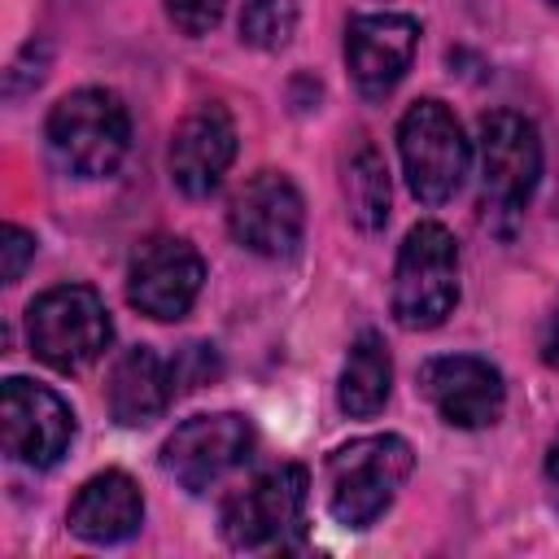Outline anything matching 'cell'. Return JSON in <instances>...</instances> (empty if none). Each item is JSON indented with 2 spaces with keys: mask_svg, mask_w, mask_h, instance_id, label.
<instances>
[{
  "mask_svg": "<svg viewBox=\"0 0 559 559\" xmlns=\"http://www.w3.org/2000/svg\"><path fill=\"white\" fill-rule=\"evenodd\" d=\"M48 153L61 170L79 179L114 175L131 144V114L118 92L109 87H79L61 96L48 114Z\"/></svg>",
  "mask_w": 559,
  "mask_h": 559,
  "instance_id": "obj_1",
  "label": "cell"
},
{
  "mask_svg": "<svg viewBox=\"0 0 559 559\" xmlns=\"http://www.w3.org/2000/svg\"><path fill=\"white\" fill-rule=\"evenodd\" d=\"M411 467H415V454L393 432H376V437H358V441L341 445L328 459V511H332V520L345 528L376 524L393 507Z\"/></svg>",
  "mask_w": 559,
  "mask_h": 559,
  "instance_id": "obj_2",
  "label": "cell"
},
{
  "mask_svg": "<svg viewBox=\"0 0 559 559\" xmlns=\"http://www.w3.org/2000/svg\"><path fill=\"white\" fill-rule=\"evenodd\" d=\"M393 319L411 332L445 323L459 306V245L441 223H415L393 262Z\"/></svg>",
  "mask_w": 559,
  "mask_h": 559,
  "instance_id": "obj_3",
  "label": "cell"
},
{
  "mask_svg": "<svg viewBox=\"0 0 559 559\" xmlns=\"http://www.w3.org/2000/svg\"><path fill=\"white\" fill-rule=\"evenodd\" d=\"M114 323L96 288L87 284H57L39 293L26 310V341L39 362L52 371H83L109 349Z\"/></svg>",
  "mask_w": 559,
  "mask_h": 559,
  "instance_id": "obj_4",
  "label": "cell"
},
{
  "mask_svg": "<svg viewBox=\"0 0 559 559\" xmlns=\"http://www.w3.org/2000/svg\"><path fill=\"white\" fill-rule=\"evenodd\" d=\"M397 153L411 192L424 205L450 201L472 166V144L459 127V118L441 100H415L397 122Z\"/></svg>",
  "mask_w": 559,
  "mask_h": 559,
  "instance_id": "obj_5",
  "label": "cell"
},
{
  "mask_svg": "<svg viewBox=\"0 0 559 559\" xmlns=\"http://www.w3.org/2000/svg\"><path fill=\"white\" fill-rule=\"evenodd\" d=\"M306 467L301 463H280L258 472L249 485H240L223 511H218V528L223 542L231 550H266V546H284L306 515Z\"/></svg>",
  "mask_w": 559,
  "mask_h": 559,
  "instance_id": "obj_6",
  "label": "cell"
},
{
  "mask_svg": "<svg viewBox=\"0 0 559 559\" xmlns=\"http://www.w3.org/2000/svg\"><path fill=\"white\" fill-rule=\"evenodd\" d=\"M480 192L493 214H520L542 179V135L515 109H493L476 131Z\"/></svg>",
  "mask_w": 559,
  "mask_h": 559,
  "instance_id": "obj_7",
  "label": "cell"
},
{
  "mask_svg": "<svg viewBox=\"0 0 559 559\" xmlns=\"http://www.w3.org/2000/svg\"><path fill=\"white\" fill-rule=\"evenodd\" d=\"M249 454H253V424L236 411H218V415L183 419L162 445V467L188 493H205L210 485L245 467Z\"/></svg>",
  "mask_w": 559,
  "mask_h": 559,
  "instance_id": "obj_8",
  "label": "cell"
},
{
  "mask_svg": "<svg viewBox=\"0 0 559 559\" xmlns=\"http://www.w3.org/2000/svg\"><path fill=\"white\" fill-rule=\"evenodd\" d=\"M201 284H205V262H201L197 245L183 236H148L131 253L127 301L157 323L183 319L192 310Z\"/></svg>",
  "mask_w": 559,
  "mask_h": 559,
  "instance_id": "obj_9",
  "label": "cell"
},
{
  "mask_svg": "<svg viewBox=\"0 0 559 559\" xmlns=\"http://www.w3.org/2000/svg\"><path fill=\"white\" fill-rule=\"evenodd\" d=\"M0 441L26 467H52L74 441V411L35 380L9 376L0 384Z\"/></svg>",
  "mask_w": 559,
  "mask_h": 559,
  "instance_id": "obj_10",
  "label": "cell"
},
{
  "mask_svg": "<svg viewBox=\"0 0 559 559\" xmlns=\"http://www.w3.org/2000/svg\"><path fill=\"white\" fill-rule=\"evenodd\" d=\"M227 227L236 245L258 258H293L306 231V201L297 183L280 170H258L227 210Z\"/></svg>",
  "mask_w": 559,
  "mask_h": 559,
  "instance_id": "obj_11",
  "label": "cell"
},
{
  "mask_svg": "<svg viewBox=\"0 0 559 559\" xmlns=\"http://www.w3.org/2000/svg\"><path fill=\"white\" fill-rule=\"evenodd\" d=\"M419 393L450 428H489L507 406L502 371L476 354H441L419 367Z\"/></svg>",
  "mask_w": 559,
  "mask_h": 559,
  "instance_id": "obj_12",
  "label": "cell"
},
{
  "mask_svg": "<svg viewBox=\"0 0 559 559\" xmlns=\"http://www.w3.org/2000/svg\"><path fill=\"white\" fill-rule=\"evenodd\" d=\"M419 48V22L406 13H362L345 31V66L362 96H389L411 70Z\"/></svg>",
  "mask_w": 559,
  "mask_h": 559,
  "instance_id": "obj_13",
  "label": "cell"
},
{
  "mask_svg": "<svg viewBox=\"0 0 559 559\" xmlns=\"http://www.w3.org/2000/svg\"><path fill=\"white\" fill-rule=\"evenodd\" d=\"M236 162V122L223 105L192 109L170 135V179L183 197H210Z\"/></svg>",
  "mask_w": 559,
  "mask_h": 559,
  "instance_id": "obj_14",
  "label": "cell"
},
{
  "mask_svg": "<svg viewBox=\"0 0 559 559\" xmlns=\"http://www.w3.org/2000/svg\"><path fill=\"white\" fill-rule=\"evenodd\" d=\"M70 533L92 542V546H114L127 542L144 524V498L140 485L127 472H96L83 480V489L70 502Z\"/></svg>",
  "mask_w": 559,
  "mask_h": 559,
  "instance_id": "obj_15",
  "label": "cell"
},
{
  "mask_svg": "<svg viewBox=\"0 0 559 559\" xmlns=\"http://www.w3.org/2000/svg\"><path fill=\"white\" fill-rule=\"evenodd\" d=\"M170 397H175V376L148 345H131L114 362V371H109V411H114L118 424L144 428L170 406Z\"/></svg>",
  "mask_w": 559,
  "mask_h": 559,
  "instance_id": "obj_16",
  "label": "cell"
},
{
  "mask_svg": "<svg viewBox=\"0 0 559 559\" xmlns=\"http://www.w3.org/2000/svg\"><path fill=\"white\" fill-rule=\"evenodd\" d=\"M389 389H393V362H389V349L376 332H362L349 354H345V367H341V384H336V402L345 415L354 419H371L376 411H384L389 402Z\"/></svg>",
  "mask_w": 559,
  "mask_h": 559,
  "instance_id": "obj_17",
  "label": "cell"
},
{
  "mask_svg": "<svg viewBox=\"0 0 559 559\" xmlns=\"http://www.w3.org/2000/svg\"><path fill=\"white\" fill-rule=\"evenodd\" d=\"M345 205L358 231H380L389 223V170L371 144H358L345 162Z\"/></svg>",
  "mask_w": 559,
  "mask_h": 559,
  "instance_id": "obj_18",
  "label": "cell"
},
{
  "mask_svg": "<svg viewBox=\"0 0 559 559\" xmlns=\"http://www.w3.org/2000/svg\"><path fill=\"white\" fill-rule=\"evenodd\" d=\"M297 31V0H245L240 9V39L249 48L275 52Z\"/></svg>",
  "mask_w": 559,
  "mask_h": 559,
  "instance_id": "obj_19",
  "label": "cell"
},
{
  "mask_svg": "<svg viewBox=\"0 0 559 559\" xmlns=\"http://www.w3.org/2000/svg\"><path fill=\"white\" fill-rule=\"evenodd\" d=\"M170 376H175V397L188 393V389H201L218 376V354L214 345H188L175 362H170Z\"/></svg>",
  "mask_w": 559,
  "mask_h": 559,
  "instance_id": "obj_20",
  "label": "cell"
},
{
  "mask_svg": "<svg viewBox=\"0 0 559 559\" xmlns=\"http://www.w3.org/2000/svg\"><path fill=\"white\" fill-rule=\"evenodd\" d=\"M223 4H227V0H166V13H170V22H175L183 35L197 39V35H205V31L218 26Z\"/></svg>",
  "mask_w": 559,
  "mask_h": 559,
  "instance_id": "obj_21",
  "label": "cell"
},
{
  "mask_svg": "<svg viewBox=\"0 0 559 559\" xmlns=\"http://www.w3.org/2000/svg\"><path fill=\"white\" fill-rule=\"evenodd\" d=\"M31 258H35V236L17 223H4V231H0V275H4V284H17Z\"/></svg>",
  "mask_w": 559,
  "mask_h": 559,
  "instance_id": "obj_22",
  "label": "cell"
},
{
  "mask_svg": "<svg viewBox=\"0 0 559 559\" xmlns=\"http://www.w3.org/2000/svg\"><path fill=\"white\" fill-rule=\"evenodd\" d=\"M542 362L550 371H559V310L546 319V332H542Z\"/></svg>",
  "mask_w": 559,
  "mask_h": 559,
  "instance_id": "obj_23",
  "label": "cell"
},
{
  "mask_svg": "<svg viewBox=\"0 0 559 559\" xmlns=\"http://www.w3.org/2000/svg\"><path fill=\"white\" fill-rule=\"evenodd\" d=\"M546 485H550V498H555V507H559V432H555V441H550V450H546Z\"/></svg>",
  "mask_w": 559,
  "mask_h": 559,
  "instance_id": "obj_24",
  "label": "cell"
}]
</instances>
